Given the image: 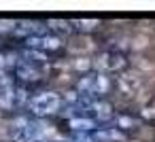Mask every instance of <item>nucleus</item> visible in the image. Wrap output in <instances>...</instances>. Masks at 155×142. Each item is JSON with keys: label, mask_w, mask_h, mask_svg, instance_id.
Instances as JSON below:
<instances>
[{"label": "nucleus", "mask_w": 155, "mask_h": 142, "mask_svg": "<svg viewBox=\"0 0 155 142\" xmlns=\"http://www.w3.org/2000/svg\"><path fill=\"white\" fill-rule=\"evenodd\" d=\"M74 91L79 95H83L85 100H102V95H106L110 91V79L98 70L81 74L74 83Z\"/></svg>", "instance_id": "3"}, {"label": "nucleus", "mask_w": 155, "mask_h": 142, "mask_svg": "<svg viewBox=\"0 0 155 142\" xmlns=\"http://www.w3.org/2000/svg\"><path fill=\"white\" fill-rule=\"evenodd\" d=\"M13 74L24 85H36L45 79V68H41L36 64H30V62H24V60H17L13 64Z\"/></svg>", "instance_id": "4"}, {"label": "nucleus", "mask_w": 155, "mask_h": 142, "mask_svg": "<svg viewBox=\"0 0 155 142\" xmlns=\"http://www.w3.org/2000/svg\"><path fill=\"white\" fill-rule=\"evenodd\" d=\"M9 89H13V83H11V79L7 76V74H2L0 72V98H2Z\"/></svg>", "instance_id": "10"}, {"label": "nucleus", "mask_w": 155, "mask_h": 142, "mask_svg": "<svg viewBox=\"0 0 155 142\" xmlns=\"http://www.w3.org/2000/svg\"><path fill=\"white\" fill-rule=\"evenodd\" d=\"M96 70L106 74V72H119L127 66V57L119 51H102L98 57H96Z\"/></svg>", "instance_id": "6"}, {"label": "nucleus", "mask_w": 155, "mask_h": 142, "mask_svg": "<svg viewBox=\"0 0 155 142\" xmlns=\"http://www.w3.org/2000/svg\"><path fill=\"white\" fill-rule=\"evenodd\" d=\"M26 49L38 51V53H55L62 49V38L58 34H49V32H41L36 36L26 38Z\"/></svg>", "instance_id": "5"}, {"label": "nucleus", "mask_w": 155, "mask_h": 142, "mask_svg": "<svg viewBox=\"0 0 155 142\" xmlns=\"http://www.w3.org/2000/svg\"><path fill=\"white\" fill-rule=\"evenodd\" d=\"M51 142H74L72 138H64V140H51Z\"/></svg>", "instance_id": "13"}, {"label": "nucleus", "mask_w": 155, "mask_h": 142, "mask_svg": "<svg viewBox=\"0 0 155 142\" xmlns=\"http://www.w3.org/2000/svg\"><path fill=\"white\" fill-rule=\"evenodd\" d=\"M11 142H41L47 138V125L34 117H17L9 125Z\"/></svg>", "instance_id": "1"}, {"label": "nucleus", "mask_w": 155, "mask_h": 142, "mask_svg": "<svg viewBox=\"0 0 155 142\" xmlns=\"http://www.w3.org/2000/svg\"><path fill=\"white\" fill-rule=\"evenodd\" d=\"M98 21H72V30H94Z\"/></svg>", "instance_id": "11"}, {"label": "nucleus", "mask_w": 155, "mask_h": 142, "mask_svg": "<svg viewBox=\"0 0 155 142\" xmlns=\"http://www.w3.org/2000/svg\"><path fill=\"white\" fill-rule=\"evenodd\" d=\"M113 127H117V129H121V131L127 134L130 129L136 127V119H132V117H127V115H119V117L113 119Z\"/></svg>", "instance_id": "9"}, {"label": "nucleus", "mask_w": 155, "mask_h": 142, "mask_svg": "<svg viewBox=\"0 0 155 142\" xmlns=\"http://www.w3.org/2000/svg\"><path fill=\"white\" fill-rule=\"evenodd\" d=\"M64 106V95L60 91H53V89H45V91H38L34 95H30L28 100V112L30 117L34 119H47V117H53L62 110Z\"/></svg>", "instance_id": "2"}, {"label": "nucleus", "mask_w": 155, "mask_h": 142, "mask_svg": "<svg viewBox=\"0 0 155 142\" xmlns=\"http://www.w3.org/2000/svg\"><path fill=\"white\" fill-rule=\"evenodd\" d=\"M5 60H7V57H5V55H2V53H0V68H2V66H5V64H7V62H5Z\"/></svg>", "instance_id": "12"}, {"label": "nucleus", "mask_w": 155, "mask_h": 142, "mask_svg": "<svg viewBox=\"0 0 155 142\" xmlns=\"http://www.w3.org/2000/svg\"><path fill=\"white\" fill-rule=\"evenodd\" d=\"M68 127L74 131V136L77 134H91V131L98 129V121H94L89 117H83V115H72L68 119Z\"/></svg>", "instance_id": "8"}, {"label": "nucleus", "mask_w": 155, "mask_h": 142, "mask_svg": "<svg viewBox=\"0 0 155 142\" xmlns=\"http://www.w3.org/2000/svg\"><path fill=\"white\" fill-rule=\"evenodd\" d=\"M96 142H125L127 134L117 129V127H98L96 131L89 134Z\"/></svg>", "instance_id": "7"}]
</instances>
